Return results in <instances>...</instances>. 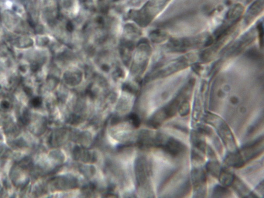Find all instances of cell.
<instances>
[{"label":"cell","instance_id":"6","mask_svg":"<svg viewBox=\"0 0 264 198\" xmlns=\"http://www.w3.org/2000/svg\"><path fill=\"white\" fill-rule=\"evenodd\" d=\"M231 186L236 193L241 198H258V196L250 191L246 184L236 176Z\"/></svg>","mask_w":264,"mask_h":198},{"label":"cell","instance_id":"10","mask_svg":"<svg viewBox=\"0 0 264 198\" xmlns=\"http://www.w3.org/2000/svg\"><path fill=\"white\" fill-rule=\"evenodd\" d=\"M206 171L211 176L215 178H218L222 168L217 160H211L206 164Z\"/></svg>","mask_w":264,"mask_h":198},{"label":"cell","instance_id":"12","mask_svg":"<svg viewBox=\"0 0 264 198\" xmlns=\"http://www.w3.org/2000/svg\"><path fill=\"white\" fill-rule=\"evenodd\" d=\"M231 192L228 187L222 185L214 186L212 193V198H228L231 196Z\"/></svg>","mask_w":264,"mask_h":198},{"label":"cell","instance_id":"18","mask_svg":"<svg viewBox=\"0 0 264 198\" xmlns=\"http://www.w3.org/2000/svg\"><path fill=\"white\" fill-rule=\"evenodd\" d=\"M81 172L85 176H92L95 173V170L93 166H84L81 169Z\"/></svg>","mask_w":264,"mask_h":198},{"label":"cell","instance_id":"11","mask_svg":"<svg viewBox=\"0 0 264 198\" xmlns=\"http://www.w3.org/2000/svg\"><path fill=\"white\" fill-rule=\"evenodd\" d=\"M204 152L192 148L191 150L192 163L194 168H199L202 164H204L205 158Z\"/></svg>","mask_w":264,"mask_h":198},{"label":"cell","instance_id":"5","mask_svg":"<svg viewBox=\"0 0 264 198\" xmlns=\"http://www.w3.org/2000/svg\"><path fill=\"white\" fill-rule=\"evenodd\" d=\"M150 166L149 162L145 158H140L136 161L135 171L137 182L140 186L148 184V177L150 173Z\"/></svg>","mask_w":264,"mask_h":198},{"label":"cell","instance_id":"3","mask_svg":"<svg viewBox=\"0 0 264 198\" xmlns=\"http://www.w3.org/2000/svg\"><path fill=\"white\" fill-rule=\"evenodd\" d=\"M191 184L194 198H205L207 193V178L205 171L201 168H194L191 173Z\"/></svg>","mask_w":264,"mask_h":198},{"label":"cell","instance_id":"1","mask_svg":"<svg viewBox=\"0 0 264 198\" xmlns=\"http://www.w3.org/2000/svg\"><path fill=\"white\" fill-rule=\"evenodd\" d=\"M204 121L215 128L222 141L229 152L238 150L235 138L226 121L219 116L208 112L204 115Z\"/></svg>","mask_w":264,"mask_h":198},{"label":"cell","instance_id":"8","mask_svg":"<svg viewBox=\"0 0 264 198\" xmlns=\"http://www.w3.org/2000/svg\"><path fill=\"white\" fill-rule=\"evenodd\" d=\"M225 166L235 169H241L245 166L238 153V150L233 152H229L224 161Z\"/></svg>","mask_w":264,"mask_h":198},{"label":"cell","instance_id":"2","mask_svg":"<svg viewBox=\"0 0 264 198\" xmlns=\"http://www.w3.org/2000/svg\"><path fill=\"white\" fill-rule=\"evenodd\" d=\"M264 152V136H262L249 143L246 144L238 152L242 161L247 163L256 159Z\"/></svg>","mask_w":264,"mask_h":198},{"label":"cell","instance_id":"21","mask_svg":"<svg viewBox=\"0 0 264 198\" xmlns=\"http://www.w3.org/2000/svg\"><path fill=\"white\" fill-rule=\"evenodd\" d=\"M32 104L34 107H38L41 104V99L38 97L35 98L32 101Z\"/></svg>","mask_w":264,"mask_h":198},{"label":"cell","instance_id":"17","mask_svg":"<svg viewBox=\"0 0 264 198\" xmlns=\"http://www.w3.org/2000/svg\"><path fill=\"white\" fill-rule=\"evenodd\" d=\"M177 170H173V171H172L171 172H170L169 173H168L166 176L165 178H164L163 181L162 182L160 186H159L160 190H161L162 189H163L168 183V182H169L171 180L172 178H173L174 175L177 173Z\"/></svg>","mask_w":264,"mask_h":198},{"label":"cell","instance_id":"13","mask_svg":"<svg viewBox=\"0 0 264 198\" xmlns=\"http://www.w3.org/2000/svg\"><path fill=\"white\" fill-rule=\"evenodd\" d=\"M191 182H190L189 180H187L181 187H180L179 190L177 191L176 197H184L189 194L191 188Z\"/></svg>","mask_w":264,"mask_h":198},{"label":"cell","instance_id":"15","mask_svg":"<svg viewBox=\"0 0 264 198\" xmlns=\"http://www.w3.org/2000/svg\"><path fill=\"white\" fill-rule=\"evenodd\" d=\"M196 130L204 136H212V135H214V131H212L211 128H210L206 125L198 124L197 126Z\"/></svg>","mask_w":264,"mask_h":198},{"label":"cell","instance_id":"16","mask_svg":"<svg viewBox=\"0 0 264 198\" xmlns=\"http://www.w3.org/2000/svg\"><path fill=\"white\" fill-rule=\"evenodd\" d=\"M129 120L131 122L132 124L135 128H138L140 125L141 121L139 116L135 113H132L129 116Z\"/></svg>","mask_w":264,"mask_h":198},{"label":"cell","instance_id":"7","mask_svg":"<svg viewBox=\"0 0 264 198\" xmlns=\"http://www.w3.org/2000/svg\"><path fill=\"white\" fill-rule=\"evenodd\" d=\"M190 142L192 145V148L206 154L207 145L205 141V136L197 130H193L190 133Z\"/></svg>","mask_w":264,"mask_h":198},{"label":"cell","instance_id":"14","mask_svg":"<svg viewBox=\"0 0 264 198\" xmlns=\"http://www.w3.org/2000/svg\"><path fill=\"white\" fill-rule=\"evenodd\" d=\"M190 111V105L189 102L187 101V99H184L183 101H182L178 109V112L181 116L184 117L189 114Z\"/></svg>","mask_w":264,"mask_h":198},{"label":"cell","instance_id":"4","mask_svg":"<svg viewBox=\"0 0 264 198\" xmlns=\"http://www.w3.org/2000/svg\"><path fill=\"white\" fill-rule=\"evenodd\" d=\"M160 148L173 158L183 155L187 151L186 146L181 142L166 135Z\"/></svg>","mask_w":264,"mask_h":198},{"label":"cell","instance_id":"22","mask_svg":"<svg viewBox=\"0 0 264 198\" xmlns=\"http://www.w3.org/2000/svg\"><path fill=\"white\" fill-rule=\"evenodd\" d=\"M257 190L258 192H260L262 194H264V182H260L258 186H257Z\"/></svg>","mask_w":264,"mask_h":198},{"label":"cell","instance_id":"20","mask_svg":"<svg viewBox=\"0 0 264 198\" xmlns=\"http://www.w3.org/2000/svg\"><path fill=\"white\" fill-rule=\"evenodd\" d=\"M262 120H263V117H260V119H258V121L256 122L252 127H251L250 128V129L248 131L249 134L252 133H254V131H256V129H257V128L260 125V124L262 123Z\"/></svg>","mask_w":264,"mask_h":198},{"label":"cell","instance_id":"19","mask_svg":"<svg viewBox=\"0 0 264 198\" xmlns=\"http://www.w3.org/2000/svg\"><path fill=\"white\" fill-rule=\"evenodd\" d=\"M206 153L211 160H217L216 155L214 150L209 145H207V148L206 150Z\"/></svg>","mask_w":264,"mask_h":198},{"label":"cell","instance_id":"9","mask_svg":"<svg viewBox=\"0 0 264 198\" xmlns=\"http://www.w3.org/2000/svg\"><path fill=\"white\" fill-rule=\"evenodd\" d=\"M236 176L226 169H221L218 176L220 183L224 186L229 187L232 186Z\"/></svg>","mask_w":264,"mask_h":198}]
</instances>
